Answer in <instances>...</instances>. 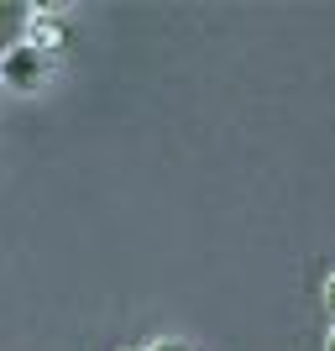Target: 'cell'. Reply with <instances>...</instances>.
I'll use <instances>...</instances> for the list:
<instances>
[{
    "label": "cell",
    "instance_id": "cell-5",
    "mask_svg": "<svg viewBox=\"0 0 335 351\" xmlns=\"http://www.w3.org/2000/svg\"><path fill=\"white\" fill-rule=\"evenodd\" d=\"M147 351H184L178 341H158V346H147Z\"/></svg>",
    "mask_w": 335,
    "mask_h": 351
},
{
    "label": "cell",
    "instance_id": "cell-1",
    "mask_svg": "<svg viewBox=\"0 0 335 351\" xmlns=\"http://www.w3.org/2000/svg\"><path fill=\"white\" fill-rule=\"evenodd\" d=\"M47 69H53V53L47 47H37V43H11L5 53H0V79L11 89H32V84H42L47 79Z\"/></svg>",
    "mask_w": 335,
    "mask_h": 351
},
{
    "label": "cell",
    "instance_id": "cell-4",
    "mask_svg": "<svg viewBox=\"0 0 335 351\" xmlns=\"http://www.w3.org/2000/svg\"><path fill=\"white\" fill-rule=\"evenodd\" d=\"M325 304H330V315H335V273L325 278Z\"/></svg>",
    "mask_w": 335,
    "mask_h": 351
},
{
    "label": "cell",
    "instance_id": "cell-3",
    "mask_svg": "<svg viewBox=\"0 0 335 351\" xmlns=\"http://www.w3.org/2000/svg\"><path fill=\"white\" fill-rule=\"evenodd\" d=\"M16 32H27V16L16 11V5H0V43L11 47V37ZM16 43H21V37H16Z\"/></svg>",
    "mask_w": 335,
    "mask_h": 351
},
{
    "label": "cell",
    "instance_id": "cell-2",
    "mask_svg": "<svg viewBox=\"0 0 335 351\" xmlns=\"http://www.w3.org/2000/svg\"><path fill=\"white\" fill-rule=\"evenodd\" d=\"M21 37L37 43V47H47V53H58L63 47V21L47 16V11H27V32H21Z\"/></svg>",
    "mask_w": 335,
    "mask_h": 351
},
{
    "label": "cell",
    "instance_id": "cell-6",
    "mask_svg": "<svg viewBox=\"0 0 335 351\" xmlns=\"http://www.w3.org/2000/svg\"><path fill=\"white\" fill-rule=\"evenodd\" d=\"M132 351H147V346H132Z\"/></svg>",
    "mask_w": 335,
    "mask_h": 351
}]
</instances>
